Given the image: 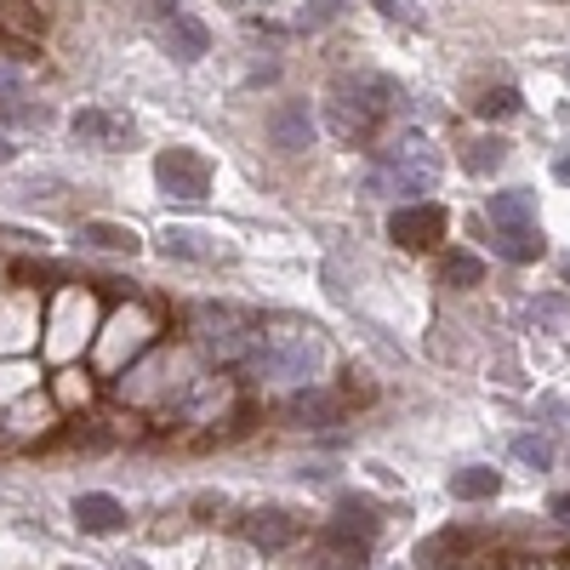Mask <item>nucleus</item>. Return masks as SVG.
Returning a JSON list of instances; mask_svg holds the SVG:
<instances>
[{
	"mask_svg": "<svg viewBox=\"0 0 570 570\" xmlns=\"http://www.w3.org/2000/svg\"><path fill=\"white\" fill-rule=\"evenodd\" d=\"M393 109H405V92L400 81L388 74H371V69H354V74H337L331 81V97H326V120L342 143H371L383 132V120Z\"/></svg>",
	"mask_w": 570,
	"mask_h": 570,
	"instance_id": "obj_1",
	"label": "nucleus"
},
{
	"mask_svg": "<svg viewBox=\"0 0 570 570\" xmlns=\"http://www.w3.org/2000/svg\"><path fill=\"white\" fill-rule=\"evenodd\" d=\"M439 148L423 137V132H405L400 143H388L377 166L365 171V194H383V201H400V194H428L439 183Z\"/></svg>",
	"mask_w": 570,
	"mask_h": 570,
	"instance_id": "obj_2",
	"label": "nucleus"
},
{
	"mask_svg": "<svg viewBox=\"0 0 570 570\" xmlns=\"http://www.w3.org/2000/svg\"><path fill=\"white\" fill-rule=\"evenodd\" d=\"M155 183L171 194V201L201 206V201H211V160H206V155H194V148H160V160H155Z\"/></svg>",
	"mask_w": 570,
	"mask_h": 570,
	"instance_id": "obj_3",
	"label": "nucleus"
},
{
	"mask_svg": "<svg viewBox=\"0 0 570 570\" xmlns=\"http://www.w3.org/2000/svg\"><path fill=\"white\" fill-rule=\"evenodd\" d=\"M252 365L263 377H314V371L326 365V349H319L314 337H268L252 349Z\"/></svg>",
	"mask_w": 570,
	"mask_h": 570,
	"instance_id": "obj_4",
	"label": "nucleus"
},
{
	"mask_svg": "<svg viewBox=\"0 0 570 570\" xmlns=\"http://www.w3.org/2000/svg\"><path fill=\"white\" fill-rule=\"evenodd\" d=\"M201 326H206V342H211V349H217L222 360H234V354H245V349H257L263 319L245 314V308L217 303V308H201Z\"/></svg>",
	"mask_w": 570,
	"mask_h": 570,
	"instance_id": "obj_5",
	"label": "nucleus"
},
{
	"mask_svg": "<svg viewBox=\"0 0 570 570\" xmlns=\"http://www.w3.org/2000/svg\"><path fill=\"white\" fill-rule=\"evenodd\" d=\"M69 132L81 137L86 148H126V143H137V120L132 114H120V109H81L69 120Z\"/></svg>",
	"mask_w": 570,
	"mask_h": 570,
	"instance_id": "obj_6",
	"label": "nucleus"
},
{
	"mask_svg": "<svg viewBox=\"0 0 570 570\" xmlns=\"http://www.w3.org/2000/svg\"><path fill=\"white\" fill-rule=\"evenodd\" d=\"M388 234H393V245H405V252H423V245H434V240L445 234V206H434V201L393 206Z\"/></svg>",
	"mask_w": 570,
	"mask_h": 570,
	"instance_id": "obj_7",
	"label": "nucleus"
},
{
	"mask_svg": "<svg viewBox=\"0 0 570 570\" xmlns=\"http://www.w3.org/2000/svg\"><path fill=\"white\" fill-rule=\"evenodd\" d=\"M74 525L92 531V536H114V531H126V508H120V497H109V490H81V497H74Z\"/></svg>",
	"mask_w": 570,
	"mask_h": 570,
	"instance_id": "obj_8",
	"label": "nucleus"
},
{
	"mask_svg": "<svg viewBox=\"0 0 570 570\" xmlns=\"http://www.w3.org/2000/svg\"><path fill=\"white\" fill-rule=\"evenodd\" d=\"M268 137H275V148H286V155H303V148L314 143L308 104H280L275 114H268Z\"/></svg>",
	"mask_w": 570,
	"mask_h": 570,
	"instance_id": "obj_9",
	"label": "nucleus"
},
{
	"mask_svg": "<svg viewBox=\"0 0 570 570\" xmlns=\"http://www.w3.org/2000/svg\"><path fill=\"white\" fill-rule=\"evenodd\" d=\"M166 46H171V58L194 63V58H206L211 35H206V23H201V17H189L183 7H166Z\"/></svg>",
	"mask_w": 570,
	"mask_h": 570,
	"instance_id": "obj_10",
	"label": "nucleus"
},
{
	"mask_svg": "<svg viewBox=\"0 0 570 570\" xmlns=\"http://www.w3.org/2000/svg\"><path fill=\"white\" fill-rule=\"evenodd\" d=\"M245 536H252V548H263V554H280V548H291L296 536H303V525L286 513V508H263L252 525H245Z\"/></svg>",
	"mask_w": 570,
	"mask_h": 570,
	"instance_id": "obj_11",
	"label": "nucleus"
},
{
	"mask_svg": "<svg viewBox=\"0 0 570 570\" xmlns=\"http://www.w3.org/2000/svg\"><path fill=\"white\" fill-rule=\"evenodd\" d=\"M160 245H166V257H189V263H222V257H229V245H217V234L178 229V222L160 234Z\"/></svg>",
	"mask_w": 570,
	"mask_h": 570,
	"instance_id": "obj_12",
	"label": "nucleus"
},
{
	"mask_svg": "<svg viewBox=\"0 0 570 570\" xmlns=\"http://www.w3.org/2000/svg\"><path fill=\"white\" fill-rule=\"evenodd\" d=\"M490 252H497L502 263H536L542 252H548V240H542L536 222H519V229H497V234H490Z\"/></svg>",
	"mask_w": 570,
	"mask_h": 570,
	"instance_id": "obj_13",
	"label": "nucleus"
},
{
	"mask_svg": "<svg viewBox=\"0 0 570 570\" xmlns=\"http://www.w3.org/2000/svg\"><path fill=\"white\" fill-rule=\"evenodd\" d=\"M81 245H92V252H114V257H132L143 240H137V229H126V222L92 217V222H81Z\"/></svg>",
	"mask_w": 570,
	"mask_h": 570,
	"instance_id": "obj_14",
	"label": "nucleus"
},
{
	"mask_svg": "<svg viewBox=\"0 0 570 570\" xmlns=\"http://www.w3.org/2000/svg\"><path fill=\"white\" fill-rule=\"evenodd\" d=\"M326 531L349 536V542H365V548H371V536H377V513H371L365 497H337V519Z\"/></svg>",
	"mask_w": 570,
	"mask_h": 570,
	"instance_id": "obj_15",
	"label": "nucleus"
},
{
	"mask_svg": "<svg viewBox=\"0 0 570 570\" xmlns=\"http://www.w3.org/2000/svg\"><path fill=\"white\" fill-rule=\"evenodd\" d=\"M291 416H303V423H314V428H331V423H342V393L303 388V393L291 400Z\"/></svg>",
	"mask_w": 570,
	"mask_h": 570,
	"instance_id": "obj_16",
	"label": "nucleus"
},
{
	"mask_svg": "<svg viewBox=\"0 0 570 570\" xmlns=\"http://www.w3.org/2000/svg\"><path fill=\"white\" fill-rule=\"evenodd\" d=\"M490 229H519V222H536V194L525 189H508V194H490Z\"/></svg>",
	"mask_w": 570,
	"mask_h": 570,
	"instance_id": "obj_17",
	"label": "nucleus"
},
{
	"mask_svg": "<svg viewBox=\"0 0 570 570\" xmlns=\"http://www.w3.org/2000/svg\"><path fill=\"white\" fill-rule=\"evenodd\" d=\"M308 570H365V542H349V536L326 531L319 536V559Z\"/></svg>",
	"mask_w": 570,
	"mask_h": 570,
	"instance_id": "obj_18",
	"label": "nucleus"
},
{
	"mask_svg": "<svg viewBox=\"0 0 570 570\" xmlns=\"http://www.w3.org/2000/svg\"><path fill=\"white\" fill-rule=\"evenodd\" d=\"M502 160H508V143L502 137L462 143V171H468V178H490V171H502Z\"/></svg>",
	"mask_w": 570,
	"mask_h": 570,
	"instance_id": "obj_19",
	"label": "nucleus"
},
{
	"mask_svg": "<svg viewBox=\"0 0 570 570\" xmlns=\"http://www.w3.org/2000/svg\"><path fill=\"white\" fill-rule=\"evenodd\" d=\"M497 468H457V474H451V497L457 502H490V497H497Z\"/></svg>",
	"mask_w": 570,
	"mask_h": 570,
	"instance_id": "obj_20",
	"label": "nucleus"
},
{
	"mask_svg": "<svg viewBox=\"0 0 570 570\" xmlns=\"http://www.w3.org/2000/svg\"><path fill=\"white\" fill-rule=\"evenodd\" d=\"M508 451H513V462H525L531 474H542V468L554 462V445H548V439H536V434H513Z\"/></svg>",
	"mask_w": 570,
	"mask_h": 570,
	"instance_id": "obj_21",
	"label": "nucleus"
},
{
	"mask_svg": "<svg viewBox=\"0 0 570 570\" xmlns=\"http://www.w3.org/2000/svg\"><path fill=\"white\" fill-rule=\"evenodd\" d=\"M439 280L445 286H480L485 280V263L468 257V252H451V257H445V268H439Z\"/></svg>",
	"mask_w": 570,
	"mask_h": 570,
	"instance_id": "obj_22",
	"label": "nucleus"
},
{
	"mask_svg": "<svg viewBox=\"0 0 570 570\" xmlns=\"http://www.w3.org/2000/svg\"><path fill=\"white\" fill-rule=\"evenodd\" d=\"M485 120H508V114H519V92L513 86H490V92H480V104H474Z\"/></svg>",
	"mask_w": 570,
	"mask_h": 570,
	"instance_id": "obj_23",
	"label": "nucleus"
},
{
	"mask_svg": "<svg viewBox=\"0 0 570 570\" xmlns=\"http://www.w3.org/2000/svg\"><path fill=\"white\" fill-rule=\"evenodd\" d=\"M0 120H12V126H46L52 109L46 104H29V97H12V104H0Z\"/></svg>",
	"mask_w": 570,
	"mask_h": 570,
	"instance_id": "obj_24",
	"label": "nucleus"
},
{
	"mask_svg": "<svg viewBox=\"0 0 570 570\" xmlns=\"http://www.w3.org/2000/svg\"><path fill=\"white\" fill-rule=\"evenodd\" d=\"M349 7V0H303V29H326V23H337V12Z\"/></svg>",
	"mask_w": 570,
	"mask_h": 570,
	"instance_id": "obj_25",
	"label": "nucleus"
},
{
	"mask_svg": "<svg viewBox=\"0 0 570 570\" xmlns=\"http://www.w3.org/2000/svg\"><path fill=\"white\" fill-rule=\"evenodd\" d=\"M416 7H423V0H377V12H383V17H393V23H411V17H416Z\"/></svg>",
	"mask_w": 570,
	"mask_h": 570,
	"instance_id": "obj_26",
	"label": "nucleus"
},
{
	"mask_svg": "<svg viewBox=\"0 0 570 570\" xmlns=\"http://www.w3.org/2000/svg\"><path fill=\"white\" fill-rule=\"evenodd\" d=\"M548 513L559 519V525H570V490H559V497L548 502Z\"/></svg>",
	"mask_w": 570,
	"mask_h": 570,
	"instance_id": "obj_27",
	"label": "nucleus"
},
{
	"mask_svg": "<svg viewBox=\"0 0 570 570\" xmlns=\"http://www.w3.org/2000/svg\"><path fill=\"white\" fill-rule=\"evenodd\" d=\"M222 7H234L240 17H252V12H268V0H222Z\"/></svg>",
	"mask_w": 570,
	"mask_h": 570,
	"instance_id": "obj_28",
	"label": "nucleus"
},
{
	"mask_svg": "<svg viewBox=\"0 0 570 570\" xmlns=\"http://www.w3.org/2000/svg\"><path fill=\"white\" fill-rule=\"evenodd\" d=\"M17 160V148H12V137H0V166H12Z\"/></svg>",
	"mask_w": 570,
	"mask_h": 570,
	"instance_id": "obj_29",
	"label": "nucleus"
},
{
	"mask_svg": "<svg viewBox=\"0 0 570 570\" xmlns=\"http://www.w3.org/2000/svg\"><path fill=\"white\" fill-rule=\"evenodd\" d=\"M17 86H23L17 74H12V69H0V92H17Z\"/></svg>",
	"mask_w": 570,
	"mask_h": 570,
	"instance_id": "obj_30",
	"label": "nucleus"
},
{
	"mask_svg": "<svg viewBox=\"0 0 570 570\" xmlns=\"http://www.w3.org/2000/svg\"><path fill=\"white\" fill-rule=\"evenodd\" d=\"M565 81H570V63H565Z\"/></svg>",
	"mask_w": 570,
	"mask_h": 570,
	"instance_id": "obj_31",
	"label": "nucleus"
}]
</instances>
